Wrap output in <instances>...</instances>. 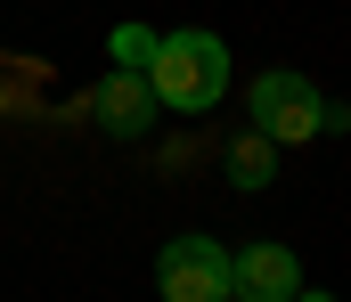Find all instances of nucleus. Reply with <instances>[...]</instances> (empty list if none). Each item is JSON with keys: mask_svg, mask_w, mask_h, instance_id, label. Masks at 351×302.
I'll return each mask as SVG.
<instances>
[{"mask_svg": "<svg viewBox=\"0 0 351 302\" xmlns=\"http://www.w3.org/2000/svg\"><path fill=\"white\" fill-rule=\"evenodd\" d=\"M90 114H98V131H106V139H139V131L156 123V90H147V74L114 66V74L98 82V99H90Z\"/></svg>", "mask_w": 351, "mask_h": 302, "instance_id": "obj_5", "label": "nucleus"}, {"mask_svg": "<svg viewBox=\"0 0 351 302\" xmlns=\"http://www.w3.org/2000/svg\"><path fill=\"white\" fill-rule=\"evenodd\" d=\"M229 180H237V188H269V180H278V155H269L262 131H245V139L229 147Z\"/></svg>", "mask_w": 351, "mask_h": 302, "instance_id": "obj_6", "label": "nucleus"}, {"mask_svg": "<svg viewBox=\"0 0 351 302\" xmlns=\"http://www.w3.org/2000/svg\"><path fill=\"white\" fill-rule=\"evenodd\" d=\"M106 49H114V66H131V74H139V66L156 58V33H147V25H114V41H106Z\"/></svg>", "mask_w": 351, "mask_h": 302, "instance_id": "obj_7", "label": "nucleus"}, {"mask_svg": "<svg viewBox=\"0 0 351 302\" xmlns=\"http://www.w3.org/2000/svg\"><path fill=\"white\" fill-rule=\"evenodd\" d=\"M245 106H254V131H262L269 147H311V139L327 131V99H319V82L294 74V66H269L262 82L245 90Z\"/></svg>", "mask_w": 351, "mask_h": 302, "instance_id": "obj_2", "label": "nucleus"}, {"mask_svg": "<svg viewBox=\"0 0 351 302\" xmlns=\"http://www.w3.org/2000/svg\"><path fill=\"white\" fill-rule=\"evenodd\" d=\"M302 286V262L286 245H245L229 253V302H294Z\"/></svg>", "mask_w": 351, "mask_h": 302, "instance_id": "obj_4", "label": "nucleus"}, {"mask_svg": "<svg viewBox=\"0 0 351 302\" xmlns=\"http://www.w3.org/2000/svg\"><path fill=\"white\" fill-rule=\"evenodd\" d=\"M156 286L164 302H229V245L221 237H172L164 253H156Z\"/></svg>", "mask_w": 351, "mask_h": 302, "instance_id": "obj_3", "label": "nucleus"}, {"mask_svg": "<svg viewBox=\"0 0 351 302\" xmlns=\"http://www.w3.org/2000/svg\"><path fill=\"white\" fill-rule=\"evenodd\" d=\"M147 74V90L156 106H172V114H213V106L229 99V41L221 33H156V58L139 66Z\"/></svg>", "mask_w": 351, "mask_h": 302, "instance_id": "obj_1", "label": "nucleus"}]
</instances>
